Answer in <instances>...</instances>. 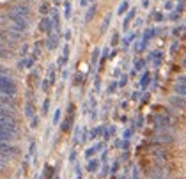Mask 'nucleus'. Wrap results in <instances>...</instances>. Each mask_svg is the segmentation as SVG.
Segmentation results:
<instances>
[{
	"instance_id": "obj_1",
	"label": "nucleus",
	"mask_w": 186,
	"mask_h": 179,
	"mask_svg": "<svg viewBox=\"0 0 186 179\" xmlns=\"http://www.w3.org/2000/svg\"><path fill=\"white\" fill-rule=\"evenodd\" d=\"M7 18L11 20V28H14V30H20V32H25L27 28H28V18L21 16V14H18V13H13V11H9L7 13Z\"/></svg>"
},
{
	"instance_id": "obj_2",
	"label": "nucleus",
	"mask_w": 186,
	"mask_h": 179,
	"mask_svg": "<svg viewBox=\"0 0 186 179\" xmlns=\"http://www.w3.org/2000/svg\"><path fill=\"white\" fill-rule=\"evenodd\" d=\"M0 87H2V94H7V96H16V84L11 80L9 76H2V84H0Z\"/></svg>"
},
{
	"instance_id": "obj_3",
	"label": "nucleus",
	"mask_w": 186,
	"mask_h": 179,
	"mask_svg": "<svg viewBox=\"0 0 186 179\" xmlns=\"http://www.w3.org/2000/svg\"><path fill=\"white\" fill-rule=\"evenodd\" d=\"M0 129H7V131H13L14 135H16V122H14V119L13 117H2V126H0Z\"/></svg>"
},
{
	"instance_id": "obj_4",
	"label": "nucleus",
	"mask_w": 186,
	"mask_h": 179,
	"mask_svg": "<svg viewBox=\"0 0 186 179\" xmlns=\"http://www.w3.org/2000/svg\"><path fill=\"white\" fill-rule=\"evenodd\" d=\"M75 105H69V112H68V117L64 119V122H62V129L64 131H68L69 128H71V122H73V119H75Z\"/></svg>"
},
{
	"instance_id": "obj_5",
	"label": "nucleus",
	"mask_w": 186,
	"mask_h": 179,
	"mask_svg": "<svg viewBox=\"0 0 186 179\" xmlns=\"http://www.w3.org/2000/svg\"><path fill=\"white\" fill-rule=\"evenodd\" d=\"M57 46H59V34H57V32H55V34L50 32V34H48V39H46V48H48V50H55Z\"/></svg>"
},
{
	"instance_id": "obj_6",
	"label": "nucleus",
	"mask_w": 186,
	"mask_h": 179,
	"mask_svg": "<svg viewBox=\"0 0 186 179\" xmlns=\"http://www.w3.org/2000/svg\"><path fill=\"white\" fill-rule=\"evenodd\" d=\"M11 11H13V13H18V14H21V16H25V18H30V7L25 6V4H18V6H14Z\"/></svg>"
},
{
	"instance_id": "obj_7",
	"label": "nucleus",
	"mask_w": 186,
	"mask_h": 179,
	"mask_svg": "<svg viewBox=\"0 0 186 179\" xmlns=\"http://www.w3.org/2000/svg\"><path fill=\"white\" fill-rule=\"evenodd\" d=\"M41 28L43 32H46V34H50V32H53V20H50V18H43L41 20Z\"/></svg>"
},
{
	"instance_id": "obj_8",
	"label": "nucleus",
	"mask_w": 186,
	"mask_h": 179,
	"mask_svg": "<svg viewBox=\"0 0 186 179\" xmlns=\"http://www.w3.org/2000/svg\"><path fill=\"white\" fill-rule=\"evenodd\" d=\"M170 105L172 106H176V108H184L186 106V101L183 99V96H174V98H170Z\"/></svg>"
},
{
	"instance_id": "obj_9",
	"label": "nucleus",
	"mask_w": 186,
	"mask_h": 179,
	"mask_svg": "<svg viewBox=\"0 0 186 179\" xmlns=\"http://www.w3.org/2000/svg\"><path fill=\"white\" fill-rule=\"evenodd\" d=\"M7 35L13 39V41H16V39H21V35H23V32H20V30H14V28H11V27H7Z\"/></svg>"
},
{
	"instance_id": "obj_10",
	"label": "nucleus",
	"mask_w": 186,
	"mask_h": 179,
	"mask_svg": "<svg viewBox=\"0 0 186 179\" xmlns=\"http://www.w3.org/2000/svg\"><path fill=\"white\" fill-rule=\"evenodd\" d=\"M174 89H176V94H177V96H183V98L186 96V84L184 82H177Z\"/></svg>"
},
{
	"instance_id": "obj_11",
	"label": "nucleus",
	"mask_w": 186,
	"mask_h": 179,
	"mask_svg": "<svg viewBox=\"0 0 186 179\" xmlns=\"http://www.w3.org/2000/svg\"><path fill=\"white\" fill-rule=\"evenodd\" d=\"M51 18H53V30L55 32H59L60 30V18H59V13L53 9V13H51Z\"/></svg>"
},
{
	"instance_id": "obj_12",
	"label": "nucleus",
	"mask_w": 186,
	"mask_h": 179,
	"mask_svg": "<svg viewBox=\"0 0 186 179\" xmlns=\"http://www.w3.org/2000/svg\"><path fill=\"white\" fill-rule=\"evenodd\" d=\"M0 136H2V142H9V140H13L14 133L7 131V129H0Z\"/></svg>"
},
{
	"instance_id": "obj_13",
	"label": "nucleus",
	"mask_w": 186,
	"mask_h": 179,
	"mask_svg": "<svg viewBox=\"0 0 186 179\" xmlns=\"http://www.w3.org/2000/svg\"><path fill=\"white\" fill-rule=\"evenodd\" d=\"M135 13H136V9H129V13L126 14V18H124V28H128V25H129V21L135 18Z\"/></svg>"
},
{
	"instance_id": "obj_14",
	"label": "nucleus",
	"mask_w": 186,
	"mask_h": 179,
	"mask_svg": "<svg viewBox=\"0 0 186 179\" xmlns=\"http://www.w3.org/2000/svg\"><path fill=\"white\" fill-rule=\"evenodd\" d=\"M94 14H96V6H91V7L87 9V14H85V21H91V20H92L94 18Z\"/></svg>"
},
{
	"instance_id": "obj_15",
	"label": "nucleus",
	"mask_w": 186,
	"mask_h": 179,
	"mask_svg": "<svg viewBox=\"0 0 186 179\" xmlns=\"http://www.w3.org/2000/svg\"><path fill=\"white\" fill-rule=\"evenodd\" d=\"M62 53H64V55L59 59V66H64V64L68 62V57H69V48L68 46H64V51H62Z\"/></svg>"
},
{
	"instance_id": "obj_16",
	"label": "nucleus",
	"mask_w": 186,
	"mask_h": 179,
	"mask_svg": "<svg viewBox=\"0 0 186 179\" xmlns=\"http://www.w3.org/2000/svg\"><path fill=\"white\" fill-rule=\"evenodd\" d=\"M39 13H41L43 16H46V14L50 13V4H48V2H44V4H41V6H39Z\"/></svg>"
},
{
	"instance_id": "obj_17",
	"label": "nucleus",
	"mask_w": 186,
	"mask_h": 179,
	"mask_svg": "<svg viewBox=\"0 0 186 179\" xmlns=\"http://www.w3.org/2000/svg\"><path fill=\"white\" fill-rule=\"evenodd\" d=\"M128 7H129V4H128L126 0H124V2H121V6H119V9H117V14H119V16H121V14H124V13L128 11Z\"/></svg>"
},
{
	"instance_id": "obj_18",
	"label": "nucleus",
	"mask_w": 186,
	"mask_h": 179,
	"mask_svg": "<svg viewBox=\"0 0 186 179\" xmlns=\"http://www.w3.org/2000/svg\"><path fill=\"white\" fill-rule=\"evenodd\" d=\"M149 82H151V75H149V73H144V76H142V80H140V85L147 87L149 85Z\"/></svg>"
},
{
	"instance_id": "obj_19",
	"label": "nucleus",
	"mask_w": 186,
	"mask_h": 179,
	"mask_svg": "<svg viewBox=\"0 0 186 179\" xmlns=\"http://www.w3.org/2000/svg\"><path fill=\"white\" fill-rule=\"evenodd\" d=\"M156 140H158V142H172V135H163V133H160V135L156 136Z\"/></svg>"
},
{
	"instance_id": "obj_20",
	"label": "nucleus",
	"mask_w": 186,
	"mask_h": 179,
	"mask_svg": "<svg viewBox=\"0 0 186 179\" xmlns=\"http://www.w3.org/2000/svg\"><path fill=\"white\" fill-rule=\"evenodd\" d=\"M96 169H98V162H96V160L89 162V165H87V170H89V172H96Z\"/></svg>"
},
{
	"instance_id": "obj_21",
	"label": "nucleus",
	"mask_w": 186,
	"mask_h": 179,
	"mask_svg": "<svg viewBox=\"0 0 186 179\" xmlns=\"http://www.w3.org/2000/svg\"><path fill=\"white\" fill-rule=\"evenodd\" d=\"M64 9H66V11H64V16L69 18V16H71V4L66 2V4H64Z\"/></svg>"
},
{
	"instance_id": "obj_22",
	"label": "nucleus",
	"mask_w": 186,
	"mask_h": 179,
	"mask_svg": "<svg viewBox=\"0 0 186 179\" xmlns=\"http://www.w3.org/2000/svg\"><path fill=\"white\" fill-rule=\"evenodd\" d=\"M32 110H34V108H32V103L28 101V103H27V110H25L27 117H32Z\"/></svg>"
},
{
	"instance_id": "obj_23",
	"label": "nucleus",
	"mask_w": 186,
	"mask_h": 179,
	"mask_svg": "<svg viewBox=\"0 0 186 179\" xmlns=\"http://www.w3.org/2000/svg\"><path fill=\"white\" fill-rule=\"evenodd\" d=\"M108 25H110V16H106L105 20H103V27H101V32H105V28H108Z\"/></svg>"
},
{
	"instance_id": "obj_24",
	"label": "nucleus",
	"mask_w": 186,
	"mask_h": 179,
	"mask_svg": "<svg viewBox=\"0 0 186 179\" xmlns=\"http://www.w3.org/2000/svg\"><path fill=\"white\" fill-rule=\"evenodd\" d=\"M98 57H99V50H94V51H92V66H96V62H98Z\"/></svg>"
},
{
	"instance_id": "obj_25",
	"label": "nucleus",
	"mask_w": 186,
	"mask_h": 179,
	"mask_svg": "<svg viewBox=\"0 0 186 179\" xmlns=\"http://www.w3.org/2000/svg\"><path fill=\"white\" fill-rule=\"evenodd\" d=\"M48 80H50L51 84H53V80H55V71H53V66H51V69L48 71Z\"/></svg>"
},
{
	"instance_id": "obj_26",
	"label": "nucleus",
	"mask_w": 186,
	"mask_h": 179,
	"mask_svg": "<svg viewBox=\"0 0 186 179\" xmlns=\"http://www.w3.org/2000/svg\"><path fill=\"white\" fill-rule=\"evenodd\" d=\"M9 57H11V51L6 50V48L2 46V59H9Z\"/></svg>"
},
{
	"instance_id": "obj_27",
	"label": "nucleus",
	"mask_w": 186,
	"mask_h": 179,
	"mask_svg": "<svg viewBox=\"0 0 186 179\" xmlns=\"http://www.w3.org/2000/svg\"><path fill=\"white\" fill-rule=\"evenodd\" d=\"M133 39H135V34H129V35H128V37H126V39H124V46H128V44L131 43Z\"/></svg>"
},
{
	"instance_id": "obj_28",
	"label": "nucleus",
	"mask_w": 186,
	"mask_h": 179,
	"mask_svg": "<svg viewBox=\"0 0 186 179\" xmlns=\"http://www.w3.org/2000/svg\"><path fill=\"white\" fill-rule=\"evenodd\" d=\"M48 106H50V99H44V105H43V114L48 112Z\"/></svg>"
},
{
	"instance_id": "obj_29",
	"label": "nucleus",
	"mask_w": 186,
	"mask_h": 179,
	"mask_svg": "<svg viewBox=\"0 0 186 179\" xmlns=\"http://www.w3.org/2000/svg\"><path fill=\"white\" fill-rule=\"evenodd\" d=\"M144 64H145L144 60H138V62H136V64H135V69H136V71H140V69L144 68Z\"/></svg>"
},
{
	"instance_id": "obj_30",
	"label": "nucleus",
	"mask_w": 186,
	"mask_h": 179,
	"mask_svg": "<svg viewBox=\"0 0 186 179\" xmlns=\"http://www.w3.org/2000/svg\"><path fill=\"white\" fill-rule=\"evenodd\" d=\"M82 84V75H76L75 76V82H73V85H80Z\"/></svg>"
},
{
	"instance_id": "obj_31",
	"label": "nucleus",
	"mask_w": 186,
	"mask_h": 179,
	"mask_svg": "<svg viewBox=\"0 0 186 179\" xmlns=\"http://www.w3.org/2000/svg\"><path fill=\"white\" fill-rule=\"evenodd\" d=\"M59 119H60V110H57V112H55V115H53V122L57 124V122H59Z\"/></svg>"
},
{
	"instance_id": "obj_32",
	"label": "nucleus",
	"mask_w": 186,
	"mask_h": 179,
	"mask_svg": "<svg viewBox=\"0 0 186 179\" xmlns=\"http://www.w3.org/2000/svg\"><path fill=\"white\" fill-rule=\"evenodd\" d=\"M37 122H39V119H37V117H32V122H30V128H35V126H37Z\"/></svg>"
},
{
	"instance_id": "obj_33",
	"label": "nucleus",
	"mask_w": 186,
	"mask_h": 179,
	"mask_svg": "<svg viewBox=\"0 0 186 179\" xmlns=\"http://www.w3.org/2000/svg\"><path fill=\"white\" fill-rule=\"evenodd\" d=\"M34 53H35V55H39V53H41V46H39V44H34Z\"/></svg>"
},
{
	"instance_id": "obj_34",
	"label": "nucleus",
	"mask_w": 186,
	"mask_h": 179,
	"mask_svg": "<svg viewBox=\"0 0 186 179\" xmlns=\"http://www.w3.org/2000/svg\"><path fill=\"white\" fill-rule=\"evenodd\" d=\"M94 151H96L94 147H92V149H87V153H85V156H87V158H91V156L94 154Z\"/></svg>"
},
{
	"instance_id": "obj_35",
	"label": "nucleus",
	"mask_w": 186,
	"mask_h": 179,
	"mask_svg": "<svg viewBox=\"0 0 186 179\" xmlns=\"http://www.w3.org/2000/svg\"><path fill=\"white\" fill-rule=\"evenodd\" d=\"M154 20H156V21H161V20H163V14H161V13H156V14H154Z\"/></svg>"
},
{
	"instance_id": "obj_36",
	"label": "nucleus",
	"mask_w": 186,
	"mask_h": 179,
	"mask_svg": "<svg viewBox=\"0 0 186 179\" xmlns=\"http://www.w3.org/2000/svg\"><path fill=\"white\" fill-rule=\"evenodd\" d=\"M119 85H121V87H124V85H126V76H122V78H121V82H119Z\"/></svg>"
},
{
	"instance_id": "obj_37",
	"label": "nucleus",
	"mask_w": 186,
	"mask_h": 179,
	"mask_svg": "<svg viewBox=\"0 0 186 179\" xmlns=\"http://www.w3.org/2000/svg\"><path fill=\"white\" fill-rule=\"evenodd\" d=\"M115 87H117V84H112V85L108 87V92H113V91H115Z\"/></svg>"
},
{
	"instance_id": "obj_38",
	"label": "nucleus",
	"mask_w": 186,
	"mask_h": 179,
	"mask_svg": "<svg viewBox=\"0 0 186 179\" xmlns=\"http://www.w3.org/2000/svg\"><path fill=\"white\" fill-rule=\"evenodd\" d=\"M177 82H184L186 84V75H181V76L177 78Z\"/></svg>"
},
{
	"instance_id": "obj_39",
	"label": "nucleus",
	"mask_w": 186,
	"mask_h": 179,
	"mask_svg": "<svg viewBox=\"0 0 186 179\" xmlns=\"http://www.w3.org/2000/svg\"><path fill=\"white\" fill-rule=\"evenodd\" d=\"M177 46H179L177 43H174V44H172V48H170V51H172V53H174V51H176V48H177Z\"/></svg>"
},
{
	"instance_id": "obj_40",
	"label": "nucleus",
	"mask_w": 186,
	"mask_h": 179,
	"mask_svg": "<svg viewBox=\"0 0 186 179\" xmlns=\"http://www.w3.org/2000/svg\"><path fill=\"white\" fill-rule=\"evenodd\" d=\"M117 39H119V35L113 34V41H112V44H117Z\"/></svg>"
},
{
	"instance_id": "obj_41",
	"label": "nucleus",
	"mask_w": 186,
	"mask_h": 179,
	"mask_svg": "<svg viewBox=\"0 0 186 179\" xmlns=\"http://www.w3.org/2000/svg\"><path fill=\"white\" fill-rule=\"evenodd\" d=\"M131 96H133V99H138V96H140V92H133Z\"/></svg>"
},
{
	"instance_id": "obj_42",
	"label": "nucleus",
	"mask_w": 186,
	"mask_h": 179,
	"mask_svg": "<svg viewBox=\"0 0 186 179\" xmlns=\"http://www.w3.org/2000/svg\"><path fill=\"white\" fill-rule=\"evenodd\" d=\"M183 64H184V66H186V59H184V62H183Z\"/></svg>"
}]
</instances>
